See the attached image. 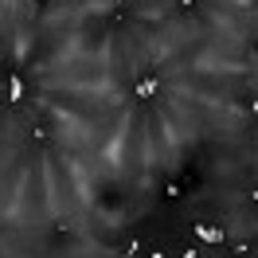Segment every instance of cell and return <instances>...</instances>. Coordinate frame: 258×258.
I'll return each mask as SVG.
<instances>
[{"mask_svg":"<svg viewBox=\"0 0 258 258\" xmlns=\"http://www.w3.org/2000/svg\"><path fill=\"white\" fill-rule=\"evenodd\" d=\"M192 235H196L200 242H208V246H223V239H227L223 227L208 223V219H196V223H192Z\"/></svg>","mask_w":258,"mask_h":258,"instance_id":"cell-2","label":"cell"},{"mask_svg":"<svg viewBox=\"0 0 258 258\" xmlns=\"http://www.w3.org/2000/svg\"><path fill=\"white\" fill-rule=\"evenodd\" d=\"M250 200H254V204H258V188H254V192H250Z\"/></svg>","mask_w":258,"mask_h":258,"instance_id":"cell-11","label":"cell"},{"mask_svg":"<svg viewBox=\"0 0 258 258\" xmlns=\"http://www.w3.org/2000/svg\"><path fill=\"white\" fill-rule=\"evenodd\" d=\"M196 4H200V0H176V8H184V12H188V8H196Z\"/></svg>","mask_w":258,"mask_h":258,"instance_id":"cell-8","label":"cell"},{"mask_svg":"<svg viewBox=\"0 0 258 258\" xmlns=\"http://www.w3.org/2000/svg\"><path fill=\"white\" fill-rule=\"evenodd\" d=\"M4 94H8V106H16V110H24V106H28V82H24V75H20V71H8Z\"/></svg>","mask_w":258,"mask_h":258,"instance_id":"cell-1","label":"cell"},{"mask_svg":"<svg viewBox=\"0 0 258 258\" xmlns=\"http://www.w3.org/2000/svg\"><path fill=\"white\" fill-rule=\"evenodd\" d=\"M157 94H161V75H141L137 86H133V98L137 102H153Z\"/></svg>","mask_w":258,"mask_h":258,"instance_id":"cell-3","label":"cell"},{"mask_svg":"<svg viewBox=\"0 0 258 258\" xmlns=\"http://www.w3.org/2000/svg\"><path fill=\"white\" fill-rule=\"evenodd\" d=\"M117 258H141V242H137V239H129L125 246L117 250Z\"/></svg>","mask_w":258,"mask_h":258,"instance_id":"cell-5","label":"cell"},{"mask_svg":"<svg viewBox=\"0 0 258 258\" xmlns=\"http://www.w3.org/2000/svg\"><path fill=\"white\" fill-rule=\"evenodd\" d=\"M250 117L258 121V98H250Z\"/></svg>","mask_w":258,"mask_h":258,"instance_id":"cell-9","label":"cell"},{"mask_svg":"<svg viewBox=\"0 0 258 258\" xmlns=\"http://www.w3.org/2000/svg\"><path fill=\"white\" fill-rule=\"evenodd\" d=\"M32 141H39V145H43V141H47V129L35 125V129H32Z\"/></svg>","mask_w":258,"mask_h":258,"instance_id":"cell-6","label":"cell"},{"mask_svg":"<svg viewBox=\"0 0 258 258\" xmlns=\"http://www.w3.org/2000/svg\"><path fill=\"white\" fill-rule=\"evenodd\" d=\"M180 258H204V250H200V246H188V250H184Z\"/></svg>","mask_w":258,"mask_h":258,"instance_id":"cell-7","label":"cell"},{"mask_svg":"<svg viewBox=\"0 0 258 258\" xmlns=\"http://www.w3.org/2000/svg\"><path fill=\"white\" fill-rule=\"evenodd\" d=\"M161 196L164 200H168V204H176V200H184V184H180V180H168V184H161Z\"/></svg>","mask_w":258,"mask_h":258,"instance_id":"cell-4","label":"cell"},{"mask_svg":"<svg viewBox=\"0 0 258 258\" xmlns=\"http://www.w3.org/2000/svg\"><path fill=\"white\" fill-rule=\"evenodd\" d=\"M141 258H164V254H161V250H153V254H141Z\"/></svg>","mask_w":258,"mask_h":258,"instance_id":"cell-10","label":"cell"}]
</instances>
